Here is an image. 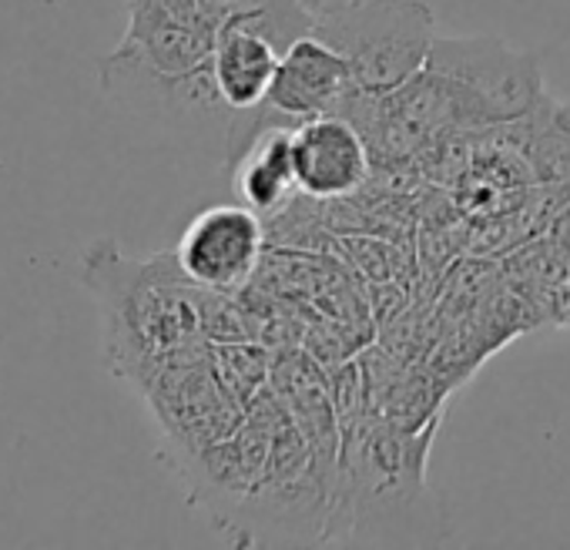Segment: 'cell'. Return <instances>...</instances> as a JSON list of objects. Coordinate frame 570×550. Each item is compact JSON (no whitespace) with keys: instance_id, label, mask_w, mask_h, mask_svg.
Here are the masks:
<instances>
[{"instance_id":"5b68a950","label":"cell","mask_w":570,"mask_h":550,"mask_svg":"<svg viewBox=\"0 0 570 550\" xmlns=\"http://www.w3.org/2000/svg\"><path fill=\"white\" fill-rule=\"evenodd\" d=\"M360 88L343 55H336L320 38L306 35L282 55L278 75L265 98L282 118L293 125L316 118V115H350L356 105Z\"/></svg>"},{"instance_id":"6da1fadb","label":"cell","mask_w":570,"mask_h":550,"mask_svg":"<svg viewBox=\"0 0 570 550\" xmlns=\"http://www.w3.org/2000/svg\"><path fill=\"white\" fill-rule=\"evenodd\" d=\"M81 279L101 306L108 363L135 386H145L205 333L212 293L188 279L175 252L131 258L105 238L81 255Z\"/></svg>"},{"instance_id":"ba28073f","label":"cell","mask_w":570,"mask_h":550,"mask_svg":"<svg viewBox=\"0 0 570 550\" xmlns=\"http://www.w3.org/2000/svg\"><path fill=\"white\" fill-rule=\"evenodd\" d=\"M553 245H557V255L570 265V208H567L563 218L553 225Z\"/></svg>"},{"instance_id":"52a82bcc","label":"cell","mask_w":570,"mask_h":550,"mask_svg":"<svg viewBox=\"0 0 570 550\" xmlns=\"http://www.w3.org/2000/svg\"><path fill=\"white\" fill-rule=\"evenodd\" d=\"M205 4V11L222 24L228 14H235V11H245V8H262V4H275V0H202Z\"/></svg>"},{"instance_id":"8992f818","label":"cell","mask_w":570,"mask_h":550,"mask_svg":"<svg viewBox=\"0 0 570 550\" xmlns=\"http://www.w3.org/2000/svg\"><path fill=\"white\" fill-rule=\"evenodd\" d=\"M278 65H282V51L265 35H258L235 14L218 24L212 75L228 111L258 108L272 91Z\"/></svg>"},{"instance_id":"7a4b0ae2","label":"cell","mask_w":570,"mask_h":550,"mask_svg":"<svg viewBox=\"0 0 570 550\" xmlns=\"http://www.w3.org/2000/svg\"><path fill=\"white\" fill-rule=\"evenodd\" d=\"M309 35L346 58L360 95L383 98L423 71L436 18L426 0H320Z\"/></svg>"},{"instance_id":"3957f363","label":"cell","mask_w":570,"mask_h":550,"mask_svg":"<svg viewBox=\"0 0 570 550\" xmlns=\"http://www.w3.org/2000/svg\"><path fill=\"white\" fill-rule=\"evenodd\" d=\"M262 252H265L262 215L242 202H228L198 212L185 225L175 258L195 286L228 296L252 283Z\"/></svg>"},{"instance_id":"277c9868","label":"cell","mask_w":570,"mask_h":550,"mask_svg":"<svg viewBox=\"0 0 570 550\" xmlns=\"http://www.w3.org/2000/svg\"><path fill=\"white\" fill-rule=\"evenodd\" d=\"M293 161L299 195L326 202L363 188L373 168V151L353 118L316 115L293 125Z\"/></svg>"}]
</instances>
